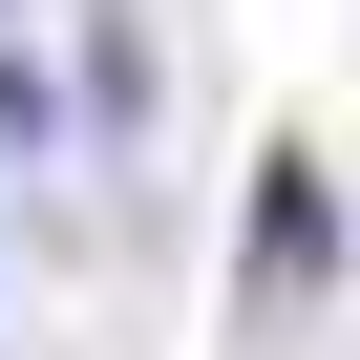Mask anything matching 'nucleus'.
<instances>
[{"label":"nucleus","mask_w":360,"mask_h":360,"mask_svg":"<svg viewBox=\"0 0 360 360\" xmlns=\"http://www.w3.org/2000/svg\"><path fill=\"white\" fill-rule=\"evenodd\" d=\"M318 255H339V233H318V169L276 148V191H255V297H318Z\"/></svg>","instance_id":"obj_1"},{"label":"nucleus","mask_w":360,"mask_h":360,"mask_svg":"<svg viewBox=\"0 0 360 360\" xmlns=\"http://www.w3.org/2000/svg\"><path fill=\"white\" fill-rule=\"evenodd\" d=\"M0 169H64V85H43L22 43H0Z\"/></svg>","instance_id":"obj_2"}]
</instances>
